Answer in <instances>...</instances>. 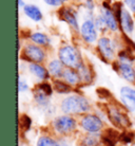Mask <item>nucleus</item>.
Segmentation results:
<instances>
[{
	"instance_id": "f257e3e1",
	"label": "nucleus",
	"mask_w": 135,
	"mask_h": 146,
	"mask_svg": "<svg viewBox=\"0 0 135 146\" xmlns=\"http://www.w3.org/2000/svg\"><path fill=\"white\" fill-rule=\"evenodd\" d=\"M60 109L65 114H87L91 110L90 103L84 96L78 94L69 95L66 99L62 100Z\"/></svg>"
},
{
	"instance_id": "f03ea898",
	"label": "nucleus",
	"mask_w": 135,
	"mask_h": 146,
	"mask_svg": "<svg viewBox=\"0 0 135 146\" xmlns=\"http://www.w3.org/2000/svg\"><path fill=\"white\" fill-rule=\"evenodd\" d=\"M59 60L63 64V66L67 68H72V69L78 70L79 67L84 64L81 59L80 53L76 48L73 46H63L59 49L58 52Z\"/></svg>"
},
{
	"instance_id": "7ed1b4c3",
	"label": "nucleus",
	"mask_w": 135,
	"mask_h": 146,
	"mask_svg": "<svg viewBox=\"0 0 135 146\" xmlns=\"http://www.w3.org/2000/svg\"><path fill=\"white\" fill-rule=\"evenodd\" d=\"M52 126L58 135H68L76 130L77 122L72 115L63 114V115H59V117H55L53 120Z\"/></svg>"
},
{
	"instance_id": "20e7f679",
	"label": "nucleus",
	"mask_w": 135,
	"mask_h": 146,
	"mask_svg": "<svg viewBox=\"0 0 135 146\" xmlns=\"http://www.w3.org/2000/svg\"><path fill=\"white\" fill-rule=\"evenodd\" d=\"M80 127L87 133H99L103 128V122L97 114L87 113L80 120Z\"/></svg>"
},
{
	"instance_id": "39448f33",
	"label": "nucleus",
	"mask_w": 135,
	"mask_h": 146,
	"mask_svg": "<svg viewBox=\"0 0 135 146\" xmlns=\"http://www.w3.org/2000/svg\"><path fill=\"white\" fill-rule=\"evenodd\" d=\"M21 57L31 64H40L45 58V53L42 50V48H40L39 46L35 44H30L24 47Z\"/></svg>"
},
{
	"instance_id": "423d86ee",
	"label": "nucleus",
	"mask_w": 135,
	"mask_h": 146,
	"mask_svg": "<svg viewBox=\"0 0 135 146\" xmlns=\"http://www.w3.org/2000/svg\"><path fill=\"white\" fill-rule=\"evenodd\" d=\"M108 117H109V120L111 121V123L117 128L127 129L131 126V122H130V119L127 115V113L124 112L122 110L116 108V107L110 108L108 110Z\"/></svg>"
},
{
	"instance_id": "0eeeda50",
	"label": "nucleus",
	"mask_w": 135,
	"mask_h": 146,
	"mask_svg": "<svg viewBox=\"0 0 135 146\" xmlns=\"http://www.w3.org/2000/svg\"><path fill=\"white\" fill-rule=\"evenodd\" d=\"M80 35L88 44H93L97 40V29L92 19H87L82 22L80 27Z\"/></svg>"
},
{
	"instance_id": "6e6552de",
	"label": "nucleus",
	"mask_w": 135,
	"mask_h": 146,
	"mask_svg": "<svg viewBox=\"0 0 135 146\" xmlns=\"http://www.w3.org/2000/svg\"><path fill=\"white\" fill-rule=\"evenodd\" d=\"M99 53L108 60H112L115 56V46L113 41L108 37H101L97 41Z\"/></svg>"
},
{
	"instance_id": "1a4fd4ad",
	"label": "nucleus",
	"mask_w": 135,
	"mask_h": 146,
	"mask_svg": "<svg viewBox=\"0 0 135 146\" xmlns=\"http://www.w3.org/2000/svg\"><path fill=\"white\" fill-rule=\"evenodd\" d=\"M58 15L62 20L68 22L74 30H76V31L80 30L79 29V26H78V21H77L76 13L72 9H70V7H61L58 11Z\"/></svg>"
},
{
	"instance_id": "9d476101",
	"label": "nucleus",
	"mask_w": 135,
	"mask_h": 146,
	"mask_svg": "<svg viewBox=\"0 0 135 146\" xmlns=\"http://www.w3.org/2000/svg\"><path fill=\"white\" fill-rule=\"evenodd\" d=\"M117 65V72H119L122 78L134 84L135 83V69L131 66V64H127V62H116Z\"/></svg>"
},
{
	"instance_id": "9b49d317",
	"label": "nucleus",
	"mask_w": 135,
	"mask_h": 146,
	"mask_svg": "<svg viewBox=\"0 0 135 146\" xmlns=\"http://www.w3.org/2000/svg\"><path fill=\"white\" fill-rule=\"evenodd\" d=\"M121 27L122 28L124 32L127 34H131L134 31V20L132 18L131 14L128 10H124L121 14Z\"/></svg>"
},
{
	"instance_id": "f8f14e48",
	"label": "nucleus",
	"mask_w": 135,
	"mask_h": 146,
	"mask_svg": "<svg viewBox=\"0 0 135 146\" xmlns=\"http://www.w3.org/2000/svg\"><path fill=\"white\" fill-rule=\"evenodd\" d=\"M30 71L32 74H34L37 78H39L41 80H45L50 78V72L49 70H47L43 66H41L40 64H31L29 67Z\"/></svg>"
},
{
	"instance_id": "ddd939ff",
	"label": "nucleus",
	"mask_w": 135,
	"mask_h": 146,
	"mask_svg": "<svg viewBox=\"0 0 135 146\" xmlns=\"http://www.w3.org/2000/svg\"><path fill=\"white\" fill-rule=\"evenodd\" d=\"M102 16L106 20L108 29H110L111 31H117L118 30V21H117L116 17H115V15H114L113 11L111 9H103Z\"/></svg>"
},
{
	"instance_id": "4468645a",
	"label": "nucleus",
	"mask_w": 135,
	"mask_h": 146,
	"mask_svg": "<svg viewBox=\"0 0 135 146\" xmlns=\"http://www.w3.org/2000/svg\"><path fill=\"white\" fill-rule=\"evenodd\" d=\"M62 77H63L65 82H67L71 86H75V85H77L81 80L78 71L75 69H72V68H67V69H65Z\"/></svg>"
},
{
	"instance_id": "2eb2a0df",
	"label": "nucleus",
	"mask_w": 135,
	"mask_h": 146,
	"mask_svg": "<svg viewBox=\"0 0 135 146\" xmlns=\"http://www.w3.org/2000/svg\"><path fill=\"white\" fill-rule=\"evenodd\" d=\"M23 12L24 14L29 17L30 19H32L34 21H40L42 19V13L39 10V7L33 4H26V7H23Z\"/></svg>"
},
{
	"instance_id": "dca6fc26",
	"label": "nucleus",
	"mask_w": 135,
	"mask_h": 146,
	"mask_svg": "<svg viewBox=\"0 0 135 146\" xmlns=\"http://www.w3.org/2000/svg\"><path fill=\"white\" fill-rule=\"evenodd\" d=\"M101 144V135L99 133H87L80 140L81 146H99Z\"/></svg>"
},
{
	"instance_id": "f3484780",
	"label": "nucleus",
	"mask_w": 135,
	"mask_h": 146,
	"mask_svg": "<svg viewBox=\"0 0 135 146\" xmlns=\"http://www.w3.org/2000/svg\"><path fill=\"white\" fill-rule=\"evenodd\" d=\"M47 70L52 76L54 77H60L63 75V64H62L59 59H53L52 62H50L49 66H47Z\"/></svg>"
},
{
	"instance_id": "a211bd4d",
	"label": "nucleus",
	"mask_w": 135,
	"mask_h": 146,
	"mask_svg": "<svg viewBox=\"0 0 135 146\" xmlns=\"http://www.w3.org/2000/svg\"><path fill=\"white\" fill-rule=\"evenodd\" d=\"M49 98H50V96H47V94H44L40 89H38L37 87L35 88V90H34V100H35V102L37 103L38 106L42 107V108L49 106V104H50Z\"/></svg>"
},
{
	"instance_id": "6ab92c4d",
	"label": "nucleus",
	"mask_w": 135,
	"mask_h": 146,
	"mask_svg": "<svg viewBox=\"0 0 135 146\" xmlns=\"http://www.w3.org/2000/svg\"><path fill=\"white\" fill-rule=\"evenodd\" d=\"M31 40L33 41L34 44H37V46H42V47H45V46H49L51 40L50 38L43 33H40V32H35V33H32L31 36H30Z\"/></svg>"
},
{
	"instance_id": "aec40b11",
	"label": "nucleus",
	"mask_w": 135,
	"mask_h": 146,
	"mask_svg": "<svg viewBox=\"0 0 135 146\" xmlns=\"http://www.w3.org/2000/svg\"><path fill=\"white\" fill-rule=\"evenodd\" d=\"M54 90L57 92V93H60V94H67V93H70V92L72 91V88H71V85H69L67 82L55 80Z\"/></svg>"
},
{
	"instance_id": "412c9836",
	"label": "nucleus",
	"mask_w": 135,
	"mask_h": 146,
	"mask_svg": "<svg viewBox=\"0 0 135 146\" xmlns=\"http://www.w3.org/2000/svg\"><path fill=\"white\" fill-rule=\"evenodd\" d=\"M36 146H61L57 140L53 139L47 135H41L38 138Z\"/></svg>"
},
{
	"instance_id": "4be33fe9",
	"label": "nucleus",
	"mask_w": 135,
	"mask_h": 146,
	"mask_svg": "<svg viewBox=\"0 0 135 146\" xmlns=\"http://www.w3.org/2000/svg\"><path fill=\"white\" fill-rule=\"evenodd\" d=\"M78 73H79V75H80V78L82 82L84 83H90L93 78L92 76V73H91V70L89 69L88 67L86 66L84 64H82L80 67H79V69L77 70Z\"/></svg>"
},
{
	"instance_id": "5701e85b",
	"label": "nucleus",
	"mask_w": 135,
	"mask_h": 146,
	"mask_svg": "<svg viewBox=\"0 0 135 146\" xmlns=\"http://www.w3.org/2000/svg\"><path fill=\"white\" fill-rule=\"evenodd\" d=\"M19 126L22 130L29 131L31 129V126H32V119L28 114H21L19 117Z\"/></svg>"
},
{
	"instance_id": "b1692460",
	"label": "nucleus",
	"mask_w": 135,
	"mask_h": 146,
	"mask_svg": "<svg viewBox=\"0 0 135 146\" xmlns=\"http://www.w3.org/2000/svg\"><path fill=\"white\" fill-rule=\"evenodd\" d=\"M121 98H126V99H130L135 101V89L131 88L129 86H124L121 88Z\"/></svg>"
},
{
	"instance_id": "393cba45",
	"label": "nucleus",
	"mask_w": 135,
	"mask_h": 146,
	"mask_svg": "<svg viewBox=\"0 0 135 146\" xmlns=\"http://www.w3.org/2000/svg\"><path fill=\"white\" fill-rule=\"evenodd\" d=\"M118 57H119V62H127V64H131L134 62V57L132 56L131 52L129 50H124L118 53Z\"/></svg>"
},
{
	"instance_id": "a878e982",
	"label": "nucleus",
	"mask_w": 135,
	"mask_h": 146,
	"mask_svg": "<svg viewBox=\"0 0 135 146\" xmlns=\"http://www.w3.org/2000/svg\"><path fill=\"white\" fill-rule=\"evenodd\" d=\"M37 88L40 89L41 91L43 92L44 94H47V96H52L53 94V88H52L51 84L49 83H41V84L37 85Z\"/></svg>"
},
{
	"instance_id": "bb28decb",
	"label": "nucleus",
	"mask_w": 135,
	"mask_h": 146,
	"mask_svg": "<svg viewBox=\"0 0 135 146\" xmlns=\"http://www.w3.org/2000/svg\"><path fill=\"white\" fill-rule=\"evenodd\" d=\"M94 23H95V27H96V29L99 30V31H105L107 27V23H106V20L103 18V16L102 15H99L98 17H96L94 20Z\"/></svg>"
},
{
	"instance_id": "cd10ccee",
	"label": "nucleus",
	"mask_w": 135,
	"mask_h": 146,
	"mask_svg": "<svg viewBox=\"0 0 135 146\" xmlns=\"http://www.w3.org/2000/svg\"><path fill=\"white\" fill-rule=\"evenodd\" d=\"M121 101L122 103V105L124 106V108L128 110V111H135V101L130 99H126V98H121Z\"/></svg>"
},
{
	"instance_id": "c85d7f7f",
	"label": "nucleus",
	"mask_w": 135,
	"mask_h": 146,
	"mask_svg": "<svg viewBox=\"0 0 135 146\" xmlns=\"http://www.w3.org/2000/svg\"><path fill=\"white\" fill-rule=\"evenodd\" d=\"M134 139V133H132V132H129V131H124L122 133L119 135V141L124 144H129V143H131Z\"/></svg>"
},
{
	"instance_id": "c756f323",
	"label": "nucleus",
	"mask_w": 135,
	"mask_h": 146,
	"mask_svg": "<svg viewBox=\"0 0 135 146\" xmlns=\"http://www.w3.org/2000/svg\"><path fill=\"white\" fill-rule=\"evenodd\" d=\"M97 93H98V95L101 99H109V98H111V92L109 90L105 89V88H98Z\"/></svg>"
},
{
	"instance_id": "7c9ffc66",
	"label": "nucleus",
	"mask_w": 135,
	"mask_h": 146,
	"mask_svg": "<svg viewBox=\"0 0 135 146\" xmlns=\"http://www.w3.org/2000/svg\"><path fill=\"white\" fill-rule=\"evenodd\" d=\"M26 90H29V86L24 80H18V91L19 92H26Z\"/></svg>"
},
{
	"instance_id": "2f4dec72",
	"label": "nucleus",
	"mask_w": 135,
	"mask_h": 146,
	"mask_svg": "<svg viewBox=\"0 0 135 146\" xmlns=\"http://www.w3.org/2000/svg\"><path fill=\"white\" fill-rule=\"evenodd\" d=\"M65 0H44V2L52 7H60Z\"/></svg>"
},
{
	"instance_id": "473e14b6",
	"label": "nucleus",
	"mask_w": 135,
	"mask_h": 146,
	"mask_svg": "<svg viewBox=\"0 0 135 146\" xmlns=\"http://www.w3.org/2000/svg\"><path fill=\"white\" fill-rule=\"evenodd\" d=\"M124 3L127 4L129 10L135 14V0H124Z\"/></svg>"
},
{
	"instance_id": "72a5a7b5",
	"label": "nucleus",
	"mask_w": 135,
	"mask_h": 146,
	"mask_svg": "<svg viewBox=\"0 0 135 146\" xmlns=\"http://www.w3.org/2000/svg\"><path fill=\"white\" fill-rule=\"evenodd\" d=\"M86 5H87V7H88L90 11L94 10V2H93V0H87L86 1Z\"/></svg>"
},
{
	"instance_id": "f704fd0d",
	"label": "nucleus",
	"mask_w": 135,
	"mask_h": 146,
	"mask_svg": "<svg viewBox=\"0 0 135 146\" xmlns=\"http://www.w3.org/2000/svg\"><path fill=\"white\" fill-rule=\"evenodd\" d=\"M18 7H26V4L23 3V1H22V0H18Z\"/></svg>"
}]
</instances>
